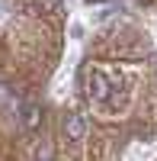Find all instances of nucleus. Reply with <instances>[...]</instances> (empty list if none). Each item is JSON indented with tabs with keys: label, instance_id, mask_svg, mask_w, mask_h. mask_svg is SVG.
Returning a JSON list of instances; mask_svg holds the SVG:
<instances>
[{
	"label": "nucleus",
	"instance_id": "3",
	"mask_svg": "<svg viewBox=\"0 0 157 161\" xmlns=\"http://www.w3.org/2000/svg\"><path fill=\"white\" fill-rule=\"evenodd\" d=\"M19 119H23L26 129H38V123H42V106H38L35 100L19 103Z\"/></svg>",
	"mask_w": 157,
	"mask_h": 161
},
{
	"label": "nucleus",
	"instance_id": "1",
	"mask_svg": "<svg viewBox=\"0 0 157 161\" xmlns=\"http://www.w3.org/2000/svg\"><path fill=\"white\" fill-rule=\"evenodd\" d=\"M84 87H87V97L93 106L106 113H122L128 103H132V87L128 80L115 71H106L103 64L96 61H87L84 68Z\"/></svg>",
	"mask_w": 157,
	"mask_h": 161
},
{
	"label": "nucleus",
	"instance_id": "4",
	"mask_svg": "<svg viewBox=\"0 0 157 161\" xmlns=\"http://www.w3.org/2000/svg\"><path fill=\"white\" fill-rule=\"evenodd\" d=\"M32 3H35V10L42 13V16H51V13L61 7V0H32Z\"/></svg>",
	"mask_w": 157,
	"mask_h": 161
},
{
	"label": "nucleus",
	"instance_id": "2",
	"mask_svg": "<svg viewBox=\"0 0 157 161\" xmlns=\"http://www.w3.org/2000/svg\"><path fill=\"white\" fill-rule=\"evenodd\" d=\"M64 139H68L71 145H80V142H87V132H90V119L84 116V113H68L64 116Z\"/></svg>",
	"mask_w": 157,
	"mask_h": 161
}]
</instances>
